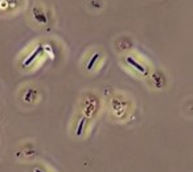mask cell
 Listing matches in <instances>:
<instances>
[{"label": "cell", "instance_id": "obj_2", "mask_svg": "<svg viewBox=\"0 0 193 172\" xmlns=\"http://www.w3.org/2000/svg\"><path fill=\"white\" fill-rule=\"evenodd\" d=\"M40 52H41V46H40V48H39V49H37V50H36V52H34V53H33V54H32V56H31V57H29V58H28V60H27V61H25V62H24V66H28V65H29V64H31V62H32V61H33V60H34V58H36V56H37V54H39V53H40Z\"/></svg>", "mask_w": 193, "mask_h": 172}, {"label": "cell", "instance_id": "obj_4", "mask_svg": "<svg viewBox=\"0 0 193 172\" xmlns=\"http://www.w3.org/2000/svg\"><path fill=\"white\" fill-rule=\"evenodd\" d=\"M34 172H44V171H41V170H39V168H36V170H34Z\"/></svg>", "mask_w": 193, "mask_h": 172}, {"label": "cell", "instance_id": "obj_3", "mask_svg": "<svg viewBox=\"0 0 193 172\" xmlns=\"http://www.w3.org/2000/svg\"><path fill=\"white\" fill-rule=\"evenodd\" d=\"M99 57V54H94V57L91 58V61H90V64H89V66H88V69H91L93 68V65H94V62L97 61V58Z\"/></svg>", "mask_w": 193, "mask_h": 172}, {"label": "cell", "instance_id": "obj_1", "mask_svg": "<svg viewBox=\"0 0 193 172\" xmlns=\"http://www.w3.org/2000/svg\"><path fill=\"white\" fill-rule=\"evenodd\" d=\"M127 61H128L130 64H131L132 66H134L136 70H139L140 73H146V68H144V66H142V65H140L139 62H136L134 58H132V57H127Z\"/></svg>", "mask_w": 193, "mask_h": 172}]
</instances>
